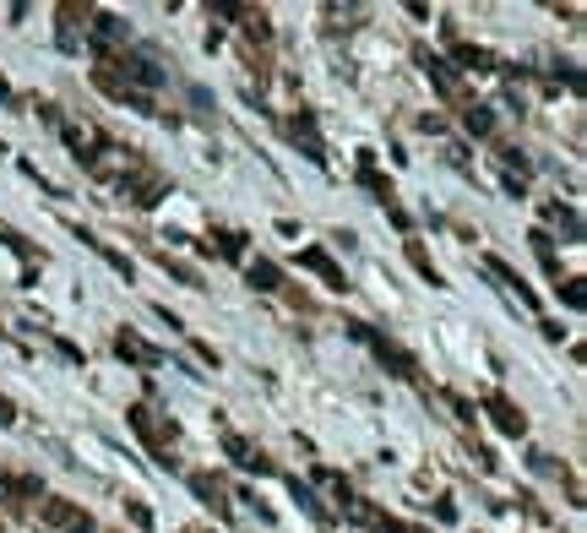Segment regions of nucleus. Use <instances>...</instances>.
Instances as JSON below:
<instances>
[{
	"label": "nucleus",
	"mask_w": 587,
	"mask_h": 533,
	"mask_svg": "<svg viewBox=\"0 0 587 533\" xmlns=\"http://www.w3.org/2000/svg\"><path fill=\"white\" fill-rule=\"evenodd\" d=\"M305 267H316V272H327V278H332V289H343V272H337V267L327 262V256H321V251H305Z\"/></svg>",
	"instance_id": "1"
},
{
	"label": "nucleus",
	"mask_w": 587,
	"mask_h": 533,
	"mask_svg": "<svg viewBox=\"0 0 587 533\" xmlns=\"http://www.w3.org/2000/svg\"><path fill=\"white\" fill-rule=\"evenodd\" d=\"M251 283H256V289H278V267H272V262H256V267H251Z\"/></svg>",
	"instance_id": "2"
},
{
	"label": "nucleus",
	"mask_w": 587,
	"mask_h": 533,
	"mask_svg": "<svg viewBox=\"0 0 587 533\" xmlns=\"http://www.w3.org/2000/svg\"><path fill=\"white\" fill-rule=\"evenodd\" d=\"M136 77H142L147 88H158V82H164V77H158V66H147V60H136Z\"/></svg>",
	"instance_id": "3"
},
{
	"label": "nucleus",
	"mask_w": 587,
	"mask_h": 533,
	"mask_svg": "<svg viewBox=\"0 0 587 533\" xmlns=\"http://www.w3.org/2000/svg\"><path fill=\"white\" fill-rule=\"evenodd\" d=\"M120 354H131V359H153V354H147L136 338H120Z\"/></svg>",
	"instance_id": "4"
},
{
	"label": "nucleus",
	"mask_w": 587,
	"mask_h": 533,
	"mask_svg": "<svg viewBox=\"0 0 587 533\" xmlns=\"http://www.w3.org/2000/svg\"><path fill=\"white\" fill-rule=\"evenodd\" d=\"M490 126H495V120H490V115H468V131H473V136H484V131H490Z\"/></svg>",
	"instance_id": "5"
}]
</instances>
